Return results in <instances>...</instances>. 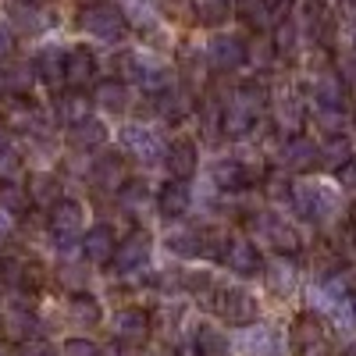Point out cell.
<instances>
[{"mask_svg": "<svg viewBox=\"0 0 356 356\" xmlns=\"http://www.w3.org/2000/svg\"><path fill=\"white\" fill-rule=\"evenodd\" d=\"M271 111H275L278 129L292 132V129H300L310 118V97L303 93L300 86H289V89H282V93L271 100Z\"/></svg>", "mask_w": 356, "mask_h": 356, "instance_id": "16", "label": "cell"}, {"mask_svg": "<svg viewBox=\"0 0 356 356\" xmlns=\"http://www.w3.org/2000/svg\"><path fill=\"white\" fill-rule=\"evenodd\" d=\"M278 161H282V171H289V175H307V171L321 168V143L303 132H292L282 143Z\"/></svg>", "mask_w": 356, "mask_h": 356, "instance_id": "11", "label": "cell"}, {"mask_svg": "<svg viewBox=\"0 0 356 356\" xmlns=\"http://www.w3.org/2000/svg\"><path fill=\"white\" fill-rule=\"evenodd\" d=\"M15 50V33L8 29V22H0V57H8Z\"/></svg>", "mask_w": 356, "mask_h": 356, "instance_id": "53", "label": "cell"}, {"mask_svg": "<svg viewBox=\"0 0 356 356\" xmlns=\"http://www.w3.org/2000/svg\"><path fill=\"white\" fill-rule=\"evenodd\" d=\"M29 196H33L36 203L54 207L57 200H61V182H57L54 175H36V178H33V186H29Z\"/></svg>", "mask_w": 356, "mask_h": 356, "instance_id": "45", "label": "cell"}, {"mask_svg": "<svg viewBox=\"0 0 356 356\" xmlns=\"http://www.w3.org/2000/svg\"><path fill=\"white\" fill-rule=\"evenodd\" d=\"M93 104L107 114H125L129 111V86L122 79H100L93 89Z\"/></svg>", "mask_w": 356, "mask_h": 356, "instance_id": "29", "label": "cell"}, {"mask_svg": "<svg viewBox=\"0 0 356 356\" xmlns=\"http://www.w3.org/2000/svg\"><path fill=\"white\" fill-rule=\"evenodd\" d=\"M211 182H214L221 193H243V189H250L253 175H250V168H246L239 157H221V161H214V168H211Z\"/></svg>", "mask_w": 356, "mask_h": 356, "instance_id": "24", "label": "cell"}, {"mask_svg": "<svg viewBox=\"0 0 356 356\" xmlns=\"http://www.w3.org/2000/svg\"><path fill=\"white\" fill-rule=\"evenodd\" d=\"M22 168V157L11 143H0V182H15V175Z\"/></svg>", "mask_w": 356, "mask_h": 356, "instance_id": "49", "label": "cell"}, {"mask_svg": "<svg viewBox=\"0 0 356 356\" xmlns=\"http://www.w3.org/2000/svg\"><path fill=\"white\" fill-rule=\"evenodd\" d=\"M111 332H114L118 342H132V346L146 342L150 332H154V317L146 314L143 307H125V310H118L111 317Z\"/></svg>", "mask_w": 356, "mask_h": 356, "instance_id": "19", "label": "cell"}, {"mask_svg": "<svg viewBox=\"0 0 356 356\" xmlns=\"http://www.w3.org/2000/svg\"><path fill=\"white\" fill-rule=\"evenodd\" d=\"M61 356H100V346L89 339H68L61 346Z\"/></svg>", "mask_w": 356, "mask_h": 356, "instance_id": "50", "label": "cell"}, {"mask_svg": "<svg viewBox=\"0 0 356 356\" xmlns=\"http://www.w3.org/2000/svg\"><path fill=\"white\" fill-rule=\"evenodd\" d=\"M353 157V139L349 136H332V139H321V168H342Z\"/></svg>", "mask_w": 356, "mask_h": 356, "instance_id": "40", "label": "cell"}, {"mask_svg": "<svg viewBox=\"0 0 356 356\" xmlns=\"http://www.w3.org/2000/svg\"><path fill=\"white\" fill-rule=\"evenodd\" d=\"M335 317H339V321H349V324H356V292H353V300H349V303H346V307H342Z\"/></svg>", "mask_w": 356, "mask_h": 356, "instance_id": "54", "label": "cell"}, {"mask_svg": "<svg viewBox=\"0 0 356 356\" xmlns=\"http://www.w3.org/2000/svg\"><path fill=\"white\" fill-rule=\"evenodd\" d=\"M353 292H356V275H353V267H342V271L328 275V278H317L314 282V314L324 310V314H339L349 300H353Z\"/></svg>", "mask_w": 356, "mask_h": 356, "instance_id": "8", "label": "cell"}, {"mask_svg": "<svg viewBox=\"0 0 356 356\" xmlns=\"http://www.w3.org/2000/svg\"><path fill=\"white\" fill-rule=\"evenodd\" d=\"M0 89H4V75H0Z\"/></svg>", "mask_w": 356, "mask_h": 356, "instance_id": "61", "label": "cell"}, {"mask_svg": "<svg viewBox=\"0 0 356 356\" xmlns=\"http://www.w3.org/2000/svg\"><path fill=\"white\" fill-rule=\"evenodd\" d=\"M25 4H40V0H25Z\"/></svg>", "mask_w": 356, "mask_h": 356, "instance_id": "60", "label": "cell"}, {"mask_svg": "<svg viewBox=\"0 0 356 356\" xmlns=\"http://www.w3.org/2000/svg\"><path fill=\"white\" fill-rule=\"evenodd\" d=\"M193 107H196V100H193V93L186 86H178V82H171L164 93H157L154 97V111L164 118L168 125H178V122H186V118L193 114Z\"/></svg>", "mask_w": 356, "mask_h": 356, "instance_id": "21", "label": "cell"}, {"mask_svg": "<svg viewBox=\"0 0 356 356\" xmlns=\"http://www.w3.org/2000/svg\"><path fill=\"white\" fill-rule=\"evenodd\" d=\"M97 79V57L93 50H86V47H75L68 50V61H65V82L72 89H82L86 82H93Z\"/></svg>", "mask_w": 356, "mask_h": 356, "instance_id": "27", "label": "cell"}, {"mask_svg": "<svg viewBox=\"0 0 356 356\" xmlns=\"http://www.w3.org/2000/svg\"><path fill=\"white\" fill-rule=\"evenodd\" d=\"M349 225L356 228V203H353V211H349Z\"/></svg>", "mask_w": 356, "mask_h": 356, "instance_id": "58", "label": "cell"}, {"mask_svg": "<svg viewBox=\"0 0 356 356\" xmlns=\"http://www.w3.org/2000/svg\"><path fill=\"white\" fill-rule=\"evenodd\" d=\"M307 97H310V104L321 107V111H349V107H346L349 89H346V82H342L335 72H321V75L314 79V86H310Z\"/></svg>", "mask_w": 356, "mask_h": 356, "instance_id": "22", "label": "cell"}, {"mask_svg": "<svg viewBox=\"0 0 356 356\" xmlns=\"http://www.w3.org/2000/svg\"><path fill=\"white\" fill-rule=\"evenodd\" d=\"M18 356H57V349H54L50 342H43V339H33V342H25V346H22Z\"/></svg>", "mask_w": 356, "mask_h": 356, "instance_id": "52", "label": "cell"}, {"mask_svg": "<svg viewBox=\"0 0 356 356\" xmlns=\"http://www.w3.org/2000/svg\"><path fill=\"white\" fill-rule=\"evenodd\" d=\"M68 314L72 321L79 324V328H97V324L104 321V307L97 296H89V292H75L72 300H68Z\"/></svg>", "mask_w": 356, "mask_h": 356, "instance_id": "33", "label": "cell"}, {"mask_svg": "<svg viewBox=\"0 0 356 356\" xmlns=\"http://www.w3.org/2000/svg\"><path fill=\"white\" fill-rule=\"evenodd\" d=\"M246 225H250V232L257 235L260 243H267L278 257H296L303 250V235L296 232V225L292 221H285V218H278V214H271V211H257V214H250L246 218Z\"/></svg>", "mask_w": 356, "mask_h": 356, "instance_id": "3", "label": "cell"}, {"mask_svg": "<svg viewBox=\"0 0 356 356\" xmlns=\"http://www.w3.org/2000/svg\"><path fill=\"white\" fill-rule=\"evenodd\" d=\"M68 139H72L75 150L93 154V150H100V146L107 143V125H104V122H97V118H89V122H82L79 129H72V132H68Z\"/></svg>", "mask_w": 356, "mask_h": 356, "instance_id": "36", "label": "cell"}, {"mask_svg": "<svg viewBox=\"0 0 356 356\" xmlns=\"http://www.w3.org/2000/svg\"><path fill=\"white\" fill-rule=\"evenodd\" d=\"M29 189L25 186H18V182H0V211L4 214H22V211H29Z\"/></svg>", "mask_w": 356, "mask_h": 356, "instance_id": "42", "label": "cell"}, {"mask_svg": "<svg viewBox=\"0 0 356 356\" xmlns=\"http://www.w3.org/2000/svg\"><path fill=\"white\" fill-rule=\"evenodd\" d=\"M11 25L18 29V33H43V29L50 25V18L36 8V4H25V0H18V4L11 8Z\"/></svg>", "mask_w": 356, "mask_h": 356, "instance_id": "39", "label": "cell"}, {"mask_svg": "<svg viewBox=\"0 0 356 356\" xmlns=\"http://www.w3.org/2000/svg\"><path fill=\"white\" fill-rule=\"evenodd\" d=\"M296 282H300V271H296V264L289 257H275L271 264H264V285L275 296H282V300H289L296 292Z\"/></svg>", "mask_w": 356, "mask_h": 356, "instance_id": "26", "label": "cell"}, {"mask_svg": "<svg viewBox=\"0 0 356 356\" xmlns=\"http://www.w3.org/2000/svg\"><path fill=\"white\" fill-rule=\"evenodd\" d=\"M189 11H193L196 25H203V29H221L232 18L228 0H189Z\"/></svg>", "mask_w": 356, "mask_h": 356, "instance_id": "34", "label": "cell"}, {"mask_svg": "<svg viewBox=\"0 0 356 356\" xmlns=\"http://www.w3.org/2000/svg\"><path fill=\"white\" fill-rule=\"evenodd\" d=\"M4 125L8 129H15V132H40V111H36V104H29L25 97H15V100H8L4 104Z\"/></svg>", "mask_w": 356, "mask_h": 356, "instance_id": "28", "label": "cell"}, {"mask_svg": "<svg viewBox=\"0 0 356 356\" xmlns=\"http://www.w3.org/2000/svg\"><path fill=\"white\" fill-rule=\"evenodd\" d=\"M0 356H15V349H11L8 342H0Z\"/></svg>", "mask_w": 356, "mask_h": 356, "instance_id": "57", "label": "cell"}, {"mask_svg": "<svg viewBox=\"0 0 356 356\" xmlns=\"http://www.w3.org/2000/svg\"><path fill=\"white\" fill-rule=\"evenodd\" d=\"M243 349L250 353V356H271L275 353V335H271V328H253V339H243Z\"/></svg>", "mask_w": 356, "mask_h": 356, "instance_id": "48", "label": "cell"}, {"mask_svg": "<svg viewBox=\"0 0 356 356\" xmlns=\"http://www.w3.org/2000/svg\"><path fill=\"white\" fill-rule=\"evenodd\" d=\"M50 239H54V250L61 253H72L75 246H82V203L79 200H57L50 207Z\"/></svg>", "mask_w": 356, "mask_h": 356, "instance_id": "5", "label": "cell"}, {"mask_svg": "<svg viewBox=\"0 0 356 356\" xmlns=\"http://www.w3.org/2000/svg\"><path fill=\"white\" fill-rule=\"evenodd\" d=\"M36 79H40V75H36L33 65H15L11 72H4V89H11L15 97H25L29 89L36 86Z\"/></svg>", "mask_w": 356, "mask_h": 356, "instance_id": "44", "label": "cell"}, {"mask_svg": "<svg viewBox=\"0 0 356 356\" xmlns=\"http://www.w3.org/2000/svg\"><path fill=\"white\" fill-rule=\"evenodd\" d=\"M168 250L175 257H200L203 250V228H189V225H178L168 232Z\"/></svg>", "mask_w": 356, "mask_h": 356, "instance_id": "37", "label": "cell"}, {"mask_svg": "<svg viewBox=\"0 0 356 356\" xmlns=\"http://www.w3.org/2000/svg\"><path fill=\"white\" fill-rule=\"evenodd\" d=\"M335 15L328 11V4L324 0H307L303 4V36H307V43L310 47H317V50H332L335 47Z\"/></svg>", "mask_w": 356, "mask_h": 356, "instance_id": "14", "label": "cell"}, {"mask_svg": "<svg viewBox=\"0 0 356 356\" xmlns=\"http://www.w3.org/2000/svg\"><path fill=\"white\" fill-rule=\"evenodd\" d=\"M292 346H296L300 356H335L328 328H324V321L314 310H303L300 317H296V324H292Z\"/></svg>", "mask_w": 356, "mask_h": 356, "instance_id": "9", "label": "cell"}, {"mask_svg": "<svg viewBox=\"0 0 356 356\" xmlns=\"http://www.w3.org/2000/svg\"><path fill=\"white\" fill-rule=\"evenodd\" d=\"M310 122L324 132V139L346 136V129H349V111H321V107H314V111H310Z\"/></svg>", "mask_w": 356, "mask_h": 356, "instance_id": "41", "label": "cell"}, {"mask_svg": "<svg viewBox=\"0 0 356 356\" xmlns=\"http://www.w3.org/2000/svg\"><path fill=\"white\" fill-rule=\"evenodd\" d=\"M211 307L214 314L232 324V328H250V324L257 321V300H253V292L239 289V285H218L211 292Z\"/></svg>", "mask_w": 356, "mask_h": 356, "instance_id": "6", "label": "cell"}, {"mask_svg": "<svg viewBox=\"0 0 356 356\" xmlns=\"http://www.w3.org/2000/svg\"><path fill=\"white\" fill-rule=\"evenodd\" d=\"M118 232L111 228V225H93V228H86V235H82V257L93 264V267H107V264H114V253H118Z\"/></svg>", "mask_w": 356, "mask_h": 356, "instance_id": "17", "label": "cell"}, {"mask_svg": "<svg viewBox=\"0 0 356 356\" xmlns=\"http://www.w3.org/2000/svg\"><path fill=\"white\" fill-rule=\"evenodd\" d=\"M264 193L271 196L275 203H292V193H296V182L289 171H271L264 178Z\"/></svg>", "mask_w": 356, "mask_h": 356, "instance_id": "43", "label": "cell"}, {"mask_svg": "<svg viewBox=\"0 0 356 356\" xmlns=\"http://www.w3.org/2000/svg\"><path fill=\"white\" fill-rule=\"evenodd\" d=\"M271 107V93L257 79H246L221 100V136L225 139H243L257 129L264 111Z\"/></svg>", "mask_w": 356, "mask_h": 356, "instance_id": "1", "label": "cell"}, {"mask_svg": "<svg viewBox=\"0 0 356 356\" xmlns=\"http://www.w3.org/2000/svg\"><path fill=\"white\" fill-rule=\"evenodd\" d=\"M207 65L218 68V72H239L243 65H250V43L243 36H214L203 50Z\"/></svg>", "mask_w": 356, "mask_h": 356, "instance_id": "15", "label": "cell"}, {"mask_svg": "<svg viewBox=\"0 0 356 356\" xmlns=\"http://www.w3.org/2000/svg\"><path fill=\"white\" fill-rule=\"evenodd\" d=\"M300 40H303V29L296 25L292 18H278L275 29H271V36H267L275 57H292L296 50H300Z\"/></svg>", "mask_w": 356, "mask_h": 356, "instance_id": "31", "label": "cell"}, {"mask_svg": "<svg viewBox=\"0 0 356 356\" xmlns=\"http://www.w3.org/2000/svg\"><path fill=\"white\" fill-rule=\"evenodd\" d=\"M164 168L171 175V182H189L200 168V150L189 136H178L168 143V154H164Z\"/></svg>", "mask_w": 356, "mask_h": 356, "instance_id": "18", "label": "cell"}, {"mask_svg": "<svg viewBox=\"0 0 356 356\" xmlns=\"http://www.w3.org/2000/svg\"><path fill=\"white\" fill-rule=\"evenodd\" d=\"M193 356H232V342L211 324H200L193 335Z\"/></svg>", "mask_w": 356, "mask_h": 356, "instance_id": "35", "label": "cell"}, {"mask_svg": "<svg viewBox=\"0 0 356 356\" xmlns=\"http://www.w3.org/2000/svg\"><path fill=\"white\" fill-rule=\"evenodd\" d=\"M342 82H346V89L353 93L356 89V50H339L335 54V68H332Z\"/></svg>", "mask_w": 356, "mask_h": 356, "instance_id": "47", "label": "cell"}, {"mask_svg": "<svg viewBox=\"0 0 356 356\" xmlns=\"http://www.w3.org/2000/svg\"><path fill=\"white\" fill-rule=\"evenodd\" d=\"M335 178H339V186H342V189L356 193V154H353L342 168H335Z\"/></svg>", "mask_w": 356, "mask_h": 356, "instance_id": "51", "label": "cell"}, {"mask_svg": "<svg viewBox=\"0 0 356 356\" xmlns=\"http://www.w3.org/2000/svg\"><path fill=\"white\" fill-rule=\"evenodd\" d=\"M89 186L100 193H122L129 186V171H125V157L122 154H104L89 168Z\"/></svg>", "mask_w": 356, "mask_h": 356, "instance_id": "20", "label": "cell"}, {"mask_svg": "<svg viewBox=\"0 0 356 356\" xmlns=\"http://www.w3.org/2000/svg\"><path fill=\"white\" fill-rule=\"evenodd\" d=\"M65 61H68V54L65 50H57V47H43L36 57H33V68L43 82H61L65 79Z\"/></svg>", "mask_w": 356, "mask_h": 356, "instance_id": "38", "label": "cell"}, {"mask_svg": "<svg viewBox=\"0 0 356 356\" xmlns=\"http://www.w3.org/2000/svg\"><path fill=\"white\" fill-rule=\"evenodd\" d=\"M122 146H125V154L143 161V164H150V161H164L168 154V143L161 139L157 129L150 125H143V122H129L122 129Z\"/></svg>", "mask_w": 356, "mask_h": 356, "instance_id": "13", "label": "cell"}, {"mask_svg": "<svg viewBox=\"0 0 356 356\" xmlns=\"http://www.w3.org/2000/svg\"><path fill=\"white\" fill-rule=\"evenodd\" d=\"M193 207V186L189 182H164L157 193V214L164 221H182Z\"/></svg>", "mask_w": 356, "mask_h": 356, "instance_id": "23", "label": "cell"}, {"mask_svg": "<svg viewBox=\"0 0 356 356\" xmlns=\"http://www.w3.org/2000/svg\"><path fill=\"white\" fill-rule=\"evenodd\" d=\"M8 232H11V214L0 211V239H8Z\"/></svg>", "mask_w": 356, "mask_h": 356, "instance_id": "56", "label": "cell"}, {"mask_svg": "<svg viewBox=\"0 0 356 356\" xmlns=\"http://www.w3.org/2000/svg\"><path fill=\"white\" fill-rule=\"evenodd\" d=\"M154 257V235L146 228H136L129 232L122 243H118V253H114V271L118 275H139L146 264Z\"/></svg>", "mask_w": 356, "mask_h": 356, "instance_id": "12", "label": "cell"}, {"mask_svg": "<svg viewBox=\"0 0 356 356\" xmlns=\"http://www.w3.org/2000/svg\"><path fill=\"white\" fill-rule=\"evenodd\" d=\"M118 203H122V211H129V214H139L146 203H150V193H146V186L143 182H129L122 193H118Z\"/></svg>", "mask_w": 356, "mask_h": 356, "instance_id": "46", "label": "cell"}, {"mask_svg": "<svg viewBox=\"0 0 356 356\" xmlns=\"http://www.w3.org/2000/svg\"><path fill=\"white\" fill-rule=\"evenodd\" d=\"M57 122H61L68 132L79 129L82 122H89L93 118V97H86L82 89H68L65 97H57Z\"/></svg>", "mask_w": 356, "mask_h": 356, "instance_id": "25", "label": "cell"}, {"mask_svg": "<svg viewBox=\"0 0 356 356\" xmlns=\"http://www.w3.org/2000/svg\"><path fill=\"white\" fill-rule=\"evenodd\" d=\"M122 72H125V79L129 82H136L143 93H164V89L171 86V75H168V68H164V61H157V57H150V54H139V50H129V54H122Z\"/></svg>", "mask_w": 356, "mask_h": 356, "instance_id": "7", "label": "cell"}, {"mask_svg": "<svg viewBox=\"0 0 356 356\" xmlns=\"http://www.w3.org/2000/svg\"><path fill=\"white\" fill-rule=\"evenodd\" d=\"M289 207H292V214L307 225H328L339 214V196L321 182H303V186H296Z\"/></svg>", "mask_w": 356, "mask_h": 356, "instance_id": "4", "label": "cell"}, {"mask_svg": "<svg viewBox=\"0 0 356 356\" xmlns=\"http://www.w3.org/2000/svg\"><path fill=\"white\" fill-rule=\"evenodd\" d=\"M79 29L97 43H118L129 33V18L118 4H111V0H89L79 11Z\"/></svg>", "mask_w": 356, "mask_h": 356, "instance_id": "2", "label": "cell"}, {"mask_svg": "<svg viewBox=\"0 0 356 356\" xmlns=\"http://www.w3.org/2000/svg\"><path fill=\"white\" fill-rule=\"evenodd\" d=\"M264 4L271 8V11H285V8H292V4H296V0H264Z\"/></svg>", "mask_w": 356, "mask_h": 356, "instance_id": "55", "label": "cell"}, {"mask_svg": "<svg viewBox=\"0 0 356 356\" xmlns=\"http://www.w3.org/2000/svg\"><path fill=\"white\" fill-rule=\"evenodd\" d=\"M221 264H225V271H232L235 278L264 275V257L253 246V239H246V235H228V243L221 250Z\"/></svg>", "mask_w": 356, "mask_h": 356, "instance_id": "10", "label": "cell"}, {"mask_svg": "<svg viewBox=\"0 0 356 356\" xmlns=\"http://www.w3.org/2000/svg\"><path fill=\"white\" fill-rule=\"evenodd\" d=\"M235 15H239V22L250 29V33H267L271 36L275 29V11L264 4V0H239V8H235Z\"/></svg>", "mask_w": 356, "mask_h": 356, "instance_id": "30", "label": "cell"}, {"mask_svg": "<svg viewBox=\"0 0 356 356\" xmlns=\"http://www.w3.org/2000/svg\"><path fill=\"white\" fill-rule=\"evenodd\" d=\"M353 50H356V29H353Z\"/></svg>", "mask_w": 356, "mask_h": 356, "instance_id": "59", "label": "cell"}, {"mask_svg": "<svg viewBox=\"0 0 356 356\" xmlns=\"http://www.w3.org/2000/svg\"><path fill=\"white\" fill-rule=\"evenodd\" d=\"M0 324H4V332H8L11 339H18L22 346H25V342H33V339H36V328H40L36 314L29 310V307H11Z\"/></svg>", "mask_w": 356, "mask_h": 356, "instance_id": "32", "label": "cell"}]
</instances>
